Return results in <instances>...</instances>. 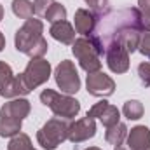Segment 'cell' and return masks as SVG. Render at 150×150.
Masks as SVG:
<instances>
[{"instance_id":"cell-1","label":"cell","mask_w":150,"mask_h":150,"mask_svg":"<svg viewBox=\"0 0 150 150\" xmlns=\"http://www.w3.org/2000/svg\"><path fill=\"white\" fill-rule=\"evenodd\" d=\"M68 129H70V119H63V117L49 119L37 131L38 145L45 150H54L65 140H68Z\"/></svg>"},{"instance_id":"cell-23","label":"cell","mask_w":150,"mask_h":150,"mask_svg":"<svg viewBox=\"0 0 150 150\" xmlns=\"http://www.w3.org/2000/svg\"><path fill=\"white\" fill-rule=\"evenodd\" d=\"M89 9L98 16V14H105L108 11V0H84Z\"/></svg>"},{"instance_id":"cell-29","label":"cell","mask_w":150,"mask_h":150,"mask_svg":"<svg viewBox=\"0 0 150 150\" xmlns=\"http://www.w3.org/2000/svg\"><path fill=\"white\" fill-rule=\"evenodd\" d=\"M142 21H143V26L150 32V14L149 16H143V14H142Z\"/></svg>"},{"instance_id":"cell-2","label":"cell","mask_w":150,"mask_h":150,"mask_svg":"<svg viewBox=\"0 0 150 150\" xmlns=\"http://www.w3.org/2000/svg\"><path fill=\"white\" fill-rule=\"evenodd\" d=\"M72 52L79 59V65L84 72L94 74L101 70V52L89 37L75 38V42L72 44Z\"/></svg>"},{"instance_id":"cell-13","label":"cell","mask_w":150,"mask_h":150,"mask_svg":"<svg viewBox=\"0 0 150 150\" xmlns=\"http://www.w3.org/2000/svg\"><path fill=\"white\" fill-rule=\"evenodd\" d=\"M28 93L30 91L25 86L21 75H11L0 82V96L4 98H21Z\"/></svg>"},{"instance_id":"cell-28","label":"cell","mask_w":150,"mask_h":150,"mask_svg":"<svg viewBox=\"0 0 150 150\" xmlns=\"http://www.w3.org/2000/svg\"><path fill=\"white\" fill-rule=\"evenodd\" d=\"M138 11L143 16H149L150 14V0H138Z\"/></svg>"},{"instance_id":"cell-31","label":"cell","mask_w":150,"mask_h":150,"mask_svg":"<svg viewBox=\"0 0 150 150\" xmlns=\"http://www.w3.org/2000/svg\"><path fill=\"white\" fill-rule=\"evenodd\" d=\"M113 150H129V149H127L126 145H115V147H113Z\"/></svg>"},{"instance_id":"cell-25","label":"cell","mask_w":150,"mask_h":150,"mask_svg":"<svg viewBox=\"0 0 150 150\" xmlns=\"http://www.w3.org/2000/svg\"><path fill=\"white\" fill-rule=\"evenodd\" d=\"M52 2H54V0H35V2H33V11H35V14L45 16V12H47V9L51 7Z\"/></svg>"},{"instance_id":"cell-18","label":"cell","mask_w":150,"mask_h":150,"mask_svg":"<svg viewBox=\"0 0 150 150\" xmlns=\"http://www.w3.org/2000/svg\"><path fill=\"white\" fill-rule=\"evenodd\" d=\"M143 112H145V108H143L142 101H138V100H129V101H126L124 107H122L124 117L129 119V120H138V119H142V117H143Z\"/></svg>"},{"instance_id":"cell-10","label":"cell","mask_w":150,"mask_h":150,"mask_svg":"<svg viewBox=\"0 0 150 150\" xmlns=\"http://www.w3.org/2000/svg\"><path fill=\"white\" fill-rule=\"evenodd\" d=\"M87 117H91V119H100L101 124H103L105 127H110V126H113V124L120 122V120H119V119H120L119 108L113 107V105H110V103L105 101V100L94 103V105L89 108Z\"/></svg>"},{"instance_id":"cell-5","label":"cell","mask_w":150,"mask_h":150,"mask_svg":"<svg viewBox=\"0 0 150 150\" xmlns=\"http://www.w3.org/2000/svg\"><path fill=\"white\" fill-rule=\"evenodd\" d=\"M54 80L65 94H75L80 89V77H79V72L75 68L74 61H70V59H63L56 67Z\"/></svg>"},{"instance_id":"cell-16","label":"cell","mask_w":150,"mask_h":150,"mask_svg":"<svg viewBox=\"0 0 150 150\" xmlns=\"http://www.w3.org/2000/svg\"><path fill=\"white\" fill-rule=\"evenodd\" d=\"M127 126L124 124V122H117V124H113L110 127H107V131H105V140L110 143V145H122V142L127 138Z\"/></svg>"},{"instance_id":"cell-30","label":"cell","mask_w":150,"mask_h":150,"mask_svg":"<svg viewBox=\"0 0 150 150\" xmlns=\"http://www.w3.org/2000/svg\"><path fill=\"white\" fill-rule=\"evenodd\" d=\"M4 47H5V37H4L2 32H0V52L4 51Z\"/></svg>"},{"instance_id":"cell-7","label":"cell","mask_w":150,"mask_h":150,"mask_svg":"<svg viewBox=\"0 0 150 150\" xmlns=\"http://www.w3.org/2000/svg\"><path fill=\"white\" fill-rule=\"evenodd\" d=\"M105 56L107 65L113 74H126L129 70V52L117 40H110L108 44H105Z\"/></svg>"},{"instance_id":"cell-8","label":"cell","mask_w":150,"mask_h":150,"mask_svg":"<svg viewBox=\"0 0 150 150\" xmlns=\"http://www.w3.org/2000/svg\"><path fill=\"white\" fill-rule=\"evenodd\" d=\"M86 87L87 93L98 98H107L112 96L115 93V82L110 75H107L105 72H94V74H87L86 79Z\"/></svg>"},{"instance_id":"cell-9","label":"cell","mask_w":150,"mask_h":150,"mask_svg":"<svg viewBox=\"0 0 150 150\" xmlns=\"http://www.w3.org/2000/svg\"><path fill=\"white\" fill-rule=\"evenodd\" d=\"M96 134V122L91 117H82L75 122H70V129H68V140L72 143H80L86 142L89 138H93Z\"/></svg>"},{"instance_id":"cell-11","label":"cell","mask_w":150,"mask_h":150,"mask_svg":"<svg viewBox=\"0 0 150 150\" xmlns=\"http://www.w3.org/2000/svg\"><path fill=\"white\" fill-rule=\"evenodd\" d=\"M74 23H75V32L77 33H80L82 37H89L96 30L98 16L89 9H77L74 16Z\"/></svg>"},{"instance_id":"cell-15","label":"cell","mask_w":150,"mask_h":150,"mask_svg":"<svg viewBox=\"0 0 150 150\" xmlns=\"http://www.w3.org/2000/svg\"><path fill=\"white\" fill-rule=\"evenodd\" d=\"M49 33H51L52 38H56L58 42L67 44V45H72L75 42V28L67 21V19H65V21L52 23L51 28H49Z\"/></svg>"},{"instance_id":"cell-32","label":"cell","mask_w":150,"mask_h":150,"mask_svg":"<svg viewBox=\"0 0 150 150\" xmlns=\"http://www.w3.org/2000/svg\"><path fill=\"white\" fill-rule=\"evenodd\" d=\"M2 19H4V7L0 5V21H2Z\"/></svg>"},{"instance_id":"cell-6","label":"cell","mask_w":150,"mask_h":150,"mask_svg":"<svg viewBox=\"0 0 150 150\" xmlns=\"http://www.w3.org/2000/svg\"><path fill=\"white\" fill-rule=\"evenodd\" d=\"M49 77H51V63L44 58L30 59L25 72L21 74V79H23L25 86L28 87V91H33L35 87L47 82Z\"/></svg>"},{"instance_id":"cell-24","label":"cell","mask_w":150,"mask_h":150,"mask_svg":"<svg viewBox=\"0 0 150 150\" xmlns=\"http://www.w3.org/2000/svg\"><path fill=\"white\" fill-rule=\"evenodd\" d=\"M138 75L145 86H150V63H147V61L140 63L138 65Z\"/></svg>"},{"instance_id":"cell-22","label":"cell","mask_w":150,"mask_h":150,"mask_svg":"<svg viewBox=\"0 0 150 150\" xmlns=\"http://www.w3.org/2000/svg\"><path fill=\"white\" fill-rule=\"evenodd\" d=\"M47 49H49V44H47V40L42 37L38 38L37 42L30 47V51L26 52L32 59H37V58H44L45 56V52H47Z\"/></svg>"},{"instance_id":"cell-17","label":"cell","mask_w":150,"mask_h":150,"mask_svg":"<svg viewBox=\"0 0 150 150\" xmlns=\"http://www.w3.org/2000/svg\"><path fill=\"white\" fill-rule=\"evenodd\" d=\"M21 122L18 119H11V117H0V136L4 138H12L16 134L21 133Z\"/></svg>"},{"instance_id":"cell-12","label":"cell","mask_w":150,"mask_h":150,"mask_svg":"<svg viewBox=\"0 0 150 150\" xmlns=\"http://www.w3.org/2000/svg\"><path fill=\"white\" fill-rule=\"evenodd\" d=\"M30 110H32V107L26 98H14V100L4 103V107L0 108V117H11V119L23 120L25 117H28Z\"/></svg>"},{"instance_id":"cell-33","label":"cell","mask_w":150,"mask_h":150,"mask_svg":"<svg viewBox=\"0 0 150 150\" xmlns=\"http://www.w3.org/2000/svg\"><path fill=\"white\" fill-rule=\"evenodd\" d=\"M86 150H101L100 147H89V149H86Z\"/></svg>"},{"instance_id":"cell-27","label":"cell","mask_w":150,"mask_h":150,"mask_svg":"<svg viewBox=\"0 0 150 150\" xmlns=\"http://www.w3.org/2000/svg\"><path fill=\"white\" fill-rule=\"evenodd\" d=\"M12 74V68L5 63V61H0V82L4 80V79H7V77H11Z\"/></svg>"},{"instance_id":"cell-3","label":"cell","mask_w":150,"mask_h":150,"mask_svg":"<svg viewBox=\"0 0 150 150\" xmlns=\"http://www.w3.org/2000/svg\"><path fill=\"white\" fill-rule=\"evenodd\" d=\"M40 101L47 108H51L56 117L74 119L80 112V103L75 98H72L70 94H59L52 89H44L40 93Z\"/></svg>"},{"instance_id":"cell-4","label":"cell","mask_w":150,"mask_h":150,"mask_svg":"<svg viewBox=\"0 0 150 150\" xmlns=\"http://www.w3.org/2000/svg\"><path fill=\"white\" fill-rule=\"evenodd\" d=\"M42 33H44V23L40 19H35V18L26 19L25 25L14 35V45H16V49L19 52L26 54L30 51V47L37 42L38 38H42Z\"/></svg>"},{"instance_id":"cell-14","label":"cell","mask_w":150,"mask_h":150,"mask_svg":"<svg viewBox=\"0 0 150 150\" xmlns=\"http://www.w3.org/2000/svg\"><path fill=\"white\" fill-rule=\"evenodd\" d=\"M126 140L129 150H150V129L147 126H134L127 131Z\"/></svg>"},{"instance_id":"cell-20","label":"cell","mask_w":150,"mask_h":150,"mask_svg":"<svg viewBox=\"0 0 150 150\" xmlns=\"http://www.w3.org/2000/svg\"><path fill=\"white\" fill-rule=\"evenodd\" d=\"M45 19L51 25L52 23H58V21H65L67 19V9H65V5H61L59 2H52L51 7L45 12Z\"/></svg>"},{"instance_id":"cell-21","label":"cell","mask_w":150,"mask_h":150,"mask_svg":"<svg viewBox=\"0 0 150 150\" xmlns=\"http://www.w3.org/2000/svg\"><path fill=\"white\" fill-rule=\"evenodd\" d=\"M7 150H35V149L32 145L30 136L25 134V133H19V134H16V136L11 138Z\"/></svg>"},{"instance_id":"cell-19","label":"cell","mask_w":150,"mask_h":150,"mask_svg":"<svg viewBox=\"0 0 150 150\" xmlns=\"http://www.w3.org/2000/svg\"><path fill=\"white\" fill-rule=\"evenodd\" d=\"M12 12L21 19H30L35 14L33 2H30V0H12Z\"/></svg>"},{"instance_id":"cell-26","label":"cell","mask_w":150,"mask_h":150,"mask_svg":"<svg viewBox=\"0 0 150 150\" xmlns=\"http://www.w3.org/2000/svg\"><path fill=\"white\" fill-rule=\"evenodd\" d=\"M138 51L143 54V56H147L150 59V32L147 33H143L142 35V40H140V47H138Z\"/></svg>"}]
</instances>
